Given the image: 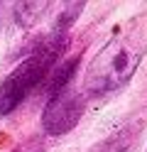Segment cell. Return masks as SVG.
Listing matches in <instances>:
<instances>
[{"mask_svg": "<svg viewBox=\"0 0 147 152\" xmlns=\"http://www.w3.org/2000/svg\"><path fill=\"white\" fill-rule=\"evenodd\" d=\"M147 54V25L135 17L118 27L115 34L98 52L83 76V96L103 98L123 91Z\"/></svg>", "mask_w": 147, "mask_h": 152, "instance_id": "obj_1", "label": "cell"}, {"mask_svg": "<svg viewBox=\"0 0 147 152\" xmlns=\"http://www.w3.org/2000/svg\"><path fill=\"white\" fill-rule=\"evenodd\" d=\"M66 42H69V37L47 34V39L5 76V81L0 83V118L10 115L49 76V71L56 66L61 52L66 49Z\"/></svg>", "mask_w": 147, "mask_h": 152, "instance_id": "obj_2", "label": "cell"}, {"mask_svg": "<svg viewBox=\"0 0 147 152\" xmlns=\"http://www.w3.org/2000/svg\"><path fill=\"white\" fill-rule=\"evenodd\" d=\"M83 108H86V96L83 91H76V88H64L61 93H56L47 101V106L42 110V130L47 135H66L71 132L78 120L83 115Z\"/></svg>", "mask_w": 147, "mask_h": 152, "instance_id": "obj_3", "label": "cell"}, {"mask_svg": "<svg viewBox=\"0 0 147 152\" xmlns=\"http://www.w3.org/2000/svg\"><path fill=\"white\" fill-rule=\"evenodd\" d=\"M142 125L145 123L137 120V118L127 120V123H123V125L113 132V135H108L103 142H98V145L91 147L88 152H130L137 145L140 135H142Z\"/></svg>", "mask_w": 147, "mask_h": 152, "instance_id": "obj_4", "label": "cell"}, {"mask_svg": "<svg viewBox=\"0 0 147 152\" xmlns=\"http://www.w3.org/2000/svg\"><path fill=\"white\" fill-rule=\"evenodd\" d=\"M78 61H81V56H71V59H66L61 64H56L52 71H49V83H47V96L52 98L56 93H61L64 88H69V81L74 79V74L78 69Z\"/></svg>", "mask_w": 147, "mask_h": 152, "instance_id": "obj_5", "label": "cell"}, {"mask_svg": "<svg viewBox=\"0 0 147 152\" xmlns=\"http://www.w3.org/2000/svg\"><path fill=\"white\" fill-rule=\"evenodd\" d=\"M47 7H49V3H17L15 5V22L22 30H29L32 25H37L44 17Z\"/></svg>", "mask_w": 147, "mask_h": 152, "instance_id": "obj_6", "label": "cell"}, {"mask_svg": "<svg viewBox=\"0 0 147 152\" xmlns=\"http://www.w3.org/2000/svg\"><path fill=\"white\" fill-rule=\"evenodd\" d=\"M83 3H71V5H64V10L59 12L56 22L52 27V32L49 34H56V37H69V30H71V25L78 20V15L83 12Z\"/></svg>", "mask_w": 147, "mask_h": 152, "instance_id": "obj_7", "label": "cell"}, {"mask_svg": "<svg viewBox=\"0 0 147 152\" xmlns=\"http://www.w3.org/2000/svg\"><path fill=\"white\" fill-rule=\"evenodd\" d=\"M12 152H44V142H42V137H27Z\"/></svg>", "mask_w": 147, "mask_h": 152, "instance_id": "obj_8", "label": "cell"}]
</instances>
